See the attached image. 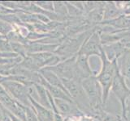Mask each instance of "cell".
Segmentation results:
<instances>
[{"label":"cell","instance_id":"obj_8","mask_svg":"<svg viewBox=\"0 0 130 121\" xmlns=\"http://www.w3.org/2000/svg\"><path fill=\"white\" fill-rule=\"evenodd\" d=\"M89 56L83 54H76V67L78 78L82 81L85 78H87L89 77L96 75V74L92 70V69L89 66Z\"/></svg>","mask_w":130,"mask_h":121},{"label":"cell","instance_id":"obj_17","mask_svg":"<svg viewBox=\"0 0 130 121\" xmlns=\"http://www.w3.org/2000/svg\"><path fill=\"white\" fill-rule=\"evenodd\" d=\"M36 5L43 11L54 12V2H45V1H40V2H35Z\"/></svg>","mask_w":130,"mask_h":121},{"label":"cell","instance_id":"obj_20","mask_svg":"<svg viewBox=\"0 0 130 121\" xmlns=\"http://www.w3.org/2000/svg\"><path fill=\"white\" fill-rule=\"evenodd\" d=\"M126 17H127V19H129V20H130V15H126Z\"/></svg>","mask_w":130,"mask_h":121},{"label":"cell","instance_id":"obj_4","mask_svg":"<svg viewBox=\"0 0 130 121\" xmlns=\"http://www.w3.org/2000/svg\"><path fill=\"white\" fill-rule=\"evenodd\" d=\"M0 84L16 102L25 107H32L28 94L27 86L15 81L4 79H0Z\"/></svg>","mask_w":130,"mask_h":121},{"label":"cell","instance_id":"obj_21","mask_svg":"<svg viewBox=\"0 0 130 121\" xmlns=\"http://www.w3.org/2000/svg\"><path fill=\"white\" fill-rule=\"evenodd\" d=\"M94 121H100V120H99V119H95V120Z\"/></svg>","mask_w":130,"mask_h":121},{"label":"cell","instance_id":"obj_10","mask_svg":"<svg viewBox=\"0 0 130 121\" xmlns=\"http://www.w3.org/2000/svg\"><path fill=\"white\" fill-rule=\"evenodd\" d=\"M117 66L126 82H130V48H128L117 60Z\"/></svg>","mask_w":130,"mask_h":121},{"label":"cell","instance_id":"obj_18","mask_svg":"<svg viewBox=\"0 0 130 121\" xmlns=\"http://www.w3.org/2000/svg\"><path fill=\"white\" fill-rule=\"evenodd\" d=\"M24 111H25V120L26 121H38L36 113L32 107L24 106Z\"/></svg>","mask_w":130,"mask_h":121},{"label":"cell","instance_id":"obj_19","mask_svg":"<svg viewBox=\"0 0 130 121\" xmlns=\"http://www.w3.org/2000/svg\"><path fill=\"white\" fill-rule=\"evenodd\" d=\"M53 121H64V118L59 113H54V119Z\"/></svg>","mask_w":130,"mask_h":121},{"label":"cell","instance_id":"obj_2","mask_svg":"<svg viewBox=\"0 0 130 121\" xmlns=\"http://www.w3.org/2000/svg\"><path fill=\"white\" fill-rule=\"evenodd\" d=\"M81 86L89 100L92 113L91 115L95 118L99 113L104 110L102 87L98 82L95 75L83 79L81 81Z\"/></svg>","mask_w":130,"mask_h":121},{"label":"cell","instance_id":"obj_1","mask_svg":"<svg viewBox=\"0 0 130 121\" xmlns=\"http://www.w3.org/2000/svg\"><path fill=\"white\" fill-rule=\"evenodd\" d=\"M102 62V66L100 71L96 74L95 77L99 82L103 90V103L105 107L107 102L108 97L111 92L114 78L118 70L117 60H110L106 56L103 50H102L101 56H99Z\"/></svg>","mask_w":130,"mask_h":121},{"label":"cell","instance_id":"obj_6","mask_svg":"<svg viewBox=\"0 0 130 121\" xmlns=\"http://www.w3.org/2000/svg\"><path fill=\"white\" fill-rule=\"evenodd\" d=\"M101 31L98 27H95L92 34L85 40L82 46L80 47L78 54H83L87 56H101L103 50V45L101 43Z\"/></svg>","mask_w":130,"mask_h":121},{"label":"cell","instance_id":"obj_16","mask_svg":"<svg viewBox=\"0 0 130 121\" xmlns=\"http://www.w3.org/2000/svg\"><path fill=\"white\" fill-rule=\"evenodd\" d=\"M12 30H13V26L4 20L0 19V34L2 36H6Z\"/></svg>","mask_w":130,"mask_h":121},{"label":"cell","instance_id":"obj_12","mask_svg":"<svg viewBox=\"0 0 130 121\" xmlns=\"http://www.w3.org/2000/svg\"><path fill=\"white\" fill-rule=\"evenodd\" d=\"M59 44H50L39 42H30L26 45L27 55L39 52H55Z\"/></svg>","mask_w":130,"mask_h":121},{"label":"cell","instance_id":"obj_7","mask_svg":"<svg viewBox=\"0 0 130 121\" xmlns=\"http://www.w3.org/2000/svg\"><path fill=\"white\" fill-rule=\"evenodd\" d=\"M0 104L10 111L12 115H14L23 121L25 120V111H24V106L19 103L18 102L12 98L8 94L7 91L4 89V87L0 84Z\"/></svg>","mask_w":130,"mask_h":121},{"label":"cell","instance_id":"obj_15","mask_svg":"<svg viewBox=\"0 0 130 121\" xmlns=\"http://www.w3.org/2000/svg\"><path fill=\"white\" fill-rule=\"evenodd\" d=\"M54 12L63 18L68 17L67 7L64 2H54Z\"/></svg>","mask_w":130,"mask_h":121},{"label":"cell","instance_id":"obj_13","mask_svg":"<svg viewBox=\"0 0 130 121\" xmlns=\"http://www.w3.org/2000/svg\"><path fill=\"white\" fill-rule=\"evenodd\" d=\"M39 73L49 84L51 85V86H55L57 88L60 89V90H62L63 91H64L69 96L68 91L66 90V89H65L63 84L62 82V81H61V78L58 75H56L54 72L51 71L50 70H48V69L43 68L39 71ZM69 97H70V96H69ZM70 98H71V97H70Z\"/></svg>","mask_w":130,"mask_h":121},{"label":"cell","instance_id":"obj_9","mask_svg":"<svg viewBox=\"0 0 130 121\" xmlns=\"http://www.w3.org/2000/svg\"><path fill=\"white\" fill-rule=\"evenodd\" d=\"M120 41H116L103 45V50L110 60H117L118 58L127 50Z\"/></svg>","mask_w":130,"mask_h":121},{"label":"cell","instance_id":"obj_3","mask_svg":"<svg viewBox=\"0 0 130 121\" xmlns=\"http://www.w3.org/2000/svg\"><path fill=\"white\" fill-rule=\"evenodd\" d=\"M111 91L115 95L121 105L120 117L122 120H124L126 118V102L130 97V89L126 83L124 78L120 74L119 69L114 78Z\"/></svg>","mask_w":130,"mask_h":121},{"label":"cell","instance_id":"obj_11","mask_svg":"<svg viewBox=\"0 0 130 121\" xmlns=\"http://www.w3.org/2000/svg\"><path fill=\"white\" fill-rule=\"evenodd\" d=\"M29 101L32 108L36 113L38 121H53L54 119V112L46 107H43L39 103L29 97Z\"/></svg>","mask_w":130,"mask_h":121},{"label":"cell","instance_id":"obj_5","mask_svg":"<svg viewBox=\"0 0 130 121\" xmlns=\"http://www.w3.org/2000/svg\"><path fill=\"white\" fill-rule=\"evenodd\" d=\"M76 54L62 60L58 65L52 67H47L51 71L54 72L56 75H58L60 78L65 79H74L76 81H81L78 78L76 67Z\"/></svg>","mask_w":130,"mask_h":121},{"label":"cell","instance_id":"obj_14","mask_svg":"<svg viewBox=\"0 0 130 121\" xmlns=\"http://www.w3.org/2000/svg\"><path fill=\"white\" fill-rule=\"evenodd\" d=\"M122 15L123 13L116 7L115 2H106L103 8V19L102 22L115 19Z\"/></svg>","mask_w":130,"mask_h":121}]
</instances>
